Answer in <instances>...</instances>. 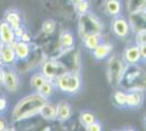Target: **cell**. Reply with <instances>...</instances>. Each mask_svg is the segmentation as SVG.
<instances>
[{
	"label": "cell",
	"instance_id": "cell-22",
	"mask_svg": "<svg viewBox=\"0 0 146 131\" xmlns=\"http://www.w3.org/2000/svg\"><path fill=\"white\" fill-rule=\"evenodd\" d=\"M6 22L10 25L12 29H17L21 26V18L17 12H9L6 17Z\"/></svg>",
	"mask_w": 146,
	"mask_h": 131
},
{
	"label": "cell",
	"instance_id": "cell-27",
	"mask_svg": "<svg viewBox=\"0 0 146 131\" xmlns=\"http://www.w3.org/2000/svg\"><path fill=\"white\" fill-rule=\"evenodd\" d=\"M56 29V23L54 20H46L43 24V32L46 34H51L54 33Z\"/></svg>",
	"mask_w": 146,
	"mask_h": 131
},
{
	"label": "cell",
	"instance_id": "cell-30",
	"mask_svg": "<svg viewBox=\"0 0 146 131\" xmlns=\"http://www.w3.org/2000/svg\"><path fill=\"white\" fill-rule=\"evenodd\" d=\"M86 128H87V131H102V126L96 121L91 124L90 126H87Z\"/></svg>",
	"mask_w": 146,
	"mask_h": 131
},
{
	"label": "cell",
	"instance_id": "cell-36",
	"mask_svg": "<svg viewBox=\"0 0 146 131\" xmlns=\"http://www.w3.org/2000/svg\"><path fill=\"white\" fill-rule=\"evenodd\" d=\"M2 79H3V71L0 70V84L2 83Z\"/></svg>",
	"mask_w": 146,
	"mask_h": 131
},
{
	"label": "cell",
	"instance_id": "cell-17",
	"mask_svg": "<svg viewBox=\"0 0 146 131\" xmlns=\"http://www.w3.org/2000/svg\"><path fill=\"white\" fill-rule=\"evenodd\" d=\"M106 11L110 15H118L121 11V1L120 0H107L105 2Z\"/></svg>",
	"mask_w": 146,
	"mask_h": 131
},
{
	"label": "cell",
	"instance_id": "cell-39",
	"mask_svg": "<svg viewBox=\"0 0 146 131\" xmlns=\"http://www.w3.org/2000/svg\"><path fill=\"white\" fill-rule=\"evenodd\" d=\"M2 65H3V63H2V61H1V58H0V68L2 67Z\"/></svg>",
	"mask_w": 146,
	"mask_h": 131
},
{
	"label": "cell",
	"instance_id": "cell-14",
	"mask_svg": "<svg viewBox=\"0 0 146 131\" xmlns=\"http://www.w3.org/2000/svg\"><path fill=\"white\" fill-rule=\"evenodd\" d=\"M11 46L14 49L15 56L20 58V59H25L30 55V46H29L27 43H24V42L20 41V42H14Z\"/></svg>",
	"mask_w": 146,
	"mask_h": 131
},
{
	"label": "cell",
	"instance_id": "cell-26",
	"mask_svg": "<svg viewBox=\"0 0 146 131\" xmlns=\"http://www.w3.org/2000/svg\"><path fill=\"white\" fill-rule=\"evenodd\" d=\"M125 96L127 94L121 91H117L116 93L113 94V100H115V104L118 106H124L125 105Z\"/></svg>",
	"mask_w": 146,
	"mask_h": 131
},
{
	"label": "cell",
	"instance_id": "cell-10",
	"mask_svg": "<svg viewBox=\"0 0 146 131\" xmlns=\"http://www.w3.org/2000/svg\"><path fill=\"white\" fill-rule=\"evenodd\" d=\"M123 58L125 60V63L129 65H135L140 61L141 59V54H140V48L139 46H131L128 47L123 53Z\"/></svg>",
	"mask_w": 146,
	"mask_h": 131
},
{
	"label": "cell",
	"instance_id": "cell-38",
	"mask_svg": "<svg viewBox=\"0 0 146 131\" xmlns=\"http://www.w3.org/2000/svg\"><path fill=\"white\" fill-rule=\"evenodd\" d=\"M2 47H3V45L0 43V54H1V49H2Z\"/></svg>",
	"mask_w": 146,
	"mask_h": 131
},
{
	"label": "cell",
	"instance_id": "cell-25",
	"mask_svg": "<svg viewBox=\"0 0 146 131\" xmlns=\"http://www.w3.org/2000/svg\"><path fill=\"white\" fill-rule=\"evenodd\" d=\"M81 121H82V124H84V125L87 127V126H90L91 124L93 122H95L96 121V118H95V116L90 112H84L81 114Z\"/></svg>",
	"mask_w": 146,
	"mask_h": 131
},
{
	"label": "cell",
	"instance_id": "cell-20",
	"mask_svg": "<svg viewBox=\"0 0 146 131\" xmlns=\"http://www.w3.org/2000/svg\"><path fill=\"white\" fill-rule=\"evenodd\" d=\"M60 41H61V46L63 47V49L66 50L72 49L73 46H74V38H73L72 33H70V32L62 33Z\"/></svg>",
	"mask_w": 146,
	"mask_h": 131
},
{
	"label": "cell",
	"instance_id": "cell-41",
	"mask_svg": "<svg viewBox=\"0 0 146 131\" xmlns=\"http://www.w3.org/2000/svg\"><path fill=\"white\" fill-rule=\"evenodd\" d=\"M3 131H13V130H8V129H6V130H3Z\"/></svg>",
	"mask_w": 146,
	"mask_h": 131
},
{
	"label": "cell",
	"instance_id": "cell-15",
	"mask_svg": "<svg viewBox=\"0 0 146 131\" xmlns=\"http://www.w3.org/2000/svg\"><path fill=\"white\" fill-rule=\"evenodd\" d=\"M143 100V95L141 91H130L125 96V105L129 107H137Z\"/></svg>",
	"mask_w": 146,
	"mask_h": 131
},
{
	"label": "cell",
	"instance_id": "cell-32",
	"mask_svg": "<svg viewBox=\"0 0 146 131\" xmlns=\"http://www.w3.org/2000/svg\"><path fill=\"white\" fill-rule=\"evenodd\" d=\"M139 48H140L141 58H144V59H145V57H146V53H145L146 46H145V44H143V45H140V46H139Z\"/></svg>",
	"mask_w": 146,
	"mask_h": 131
},
{
	"label": "cell",
	"instance_id": "cell-19",
	"mask_svg": "<svg viewBox=\"0 0 146 131\" xmlns=\"http://www.w3.org/2000/svg\"><path fill=\"white\" fill-rule=\"evenodd\" d=\"M40 115L47 120H52L56 118V106L51 103H46L42 109H40Z\"/></svg>",
	"mask_w": 146,
	"mask_h": 131
},
{
	"label": "cell",
	"instance_id": "cell-13",
	"mask_svg": "<svg viewBox=\"0 0 146 131\" xmlns=\"http://www.w3.org/2000/svg\"><path fill=\"white\" fill-rule=\"evenodd\" d=\"M131 24L137 32L145 30V11L142 10L140 12L131 14Z\"/></svg>",
	"mask_w": 146,
	"mask_h": 131
},
{
	"label": "cell",
	"instance_id": "cell-34",
	"mask_svg": "<svg viewBox=\"0 0 146 131\" xmlns=\"http://www.w3.org/2000/svg\"><path fill=\"white\" fill-rule=\"evenodd\" d=\"M20 38H22V39H21V42H24V43H27V42L30 41V36H29V34H27V33H24V34H23Z\"/></svg>",
	"mask_w": 146,
	"mask_h": 131
},
{
	"label": "cell",
	"instance_id": "cell-28",
	"mask_svg": "<svg viewBox=\"0 0 146 131\" xmlns=\"http://www.w3.org/2000/svg\"><path fill=\"white\" fill-rule=\"evenodd\" d=\"M88 8H90V5H88V2L86 0H83L81 2L75 3V9H76L78 13H80L81 15L88 12Z\"/></svg>",
	"mask_w": 146,
	"mask_h": 131
},
{
	"label": "cell",
	"instance_id": "cell-4",
	"mask_svg": "<svg viewBox=\"0 0 146 131\" xmlns=\"http://www.w3.org/2000/svg\"><path fill=\"white\" fill-rule=\"evenodd\" d=\"M57 84L61 91L67 93H76L81 88V78L76 72H66L57 79Z\"/></svg>",
	"mask_w": 146,
	"mask_h": 131
},
{
	"label": "cell",
	"instance_id": "cell-2",
	"mask_svg": "<svg viewBox=\"0 0 146 131\" xmlns=\"http://www.w3.org/2000/svg\"><path fill=\"white\" fill-rule=\"evenodd\" d=\"M122 79L127 83L124 86L128 87V90L130 91H141L143 88V80H144L143 72L134 65H130L124 69Z\"/></svg>",
	"mask_w": 146,
	"mask_h": 131
},
{
	"label": "cell",
	"instance_id": "cell-1",
	"mask_svg": "<svg viewBox=\"0 0 146 131\" xmlns=\"http://www.w3.org/2000/svg\"><path fill=\"white\" fill-rule=\"evenodd\" d=\"M47 103L45 97L39 94H32L20 100L12 112V118L14 120L30 118L40 112L42 107Z\"/></svg>",
	"mask_w": 146,
	"mask_h": 131
},
{
	"label": "cell",
	"instance_id": "cell-11",
	"mask_svg": "<svg viewBox=\"0 0 146 131\" xmlns=\"http://www.w3.org/2000/svg\"><path fill=\"white\" fill-rule=\"evenodd\" d=\"M72 116V107L67 102H59L56 106V118L59 120H68Z\"/></svg>",
	"mask_w": 146,
	"mask_h": 131
},
{
	"label": "cell",
	"instance_id": "cell-21",
	"mask_svg": "<svg viewBox=\"0 0 146 131\" xmlns=\"http://www.w3.org/2000/svg\"><path fill=\"white\" fill-rule=\"evenodd\" d=\"M84 44L88 49L94 50L98 45L100 44V37L97 34H93V35H87L84 37Z\"/></svg>",
	"mask_w": 146,
	"mask_h": 131
},
{
	"label": "cell",
	"instance_id": "cell-23",
	"mask_svg": "<svg viewBox=\"0 0 146 131\" xmlns=\"http://www.w3.org/2000/svg\"><path fill=\"white\" fill-rule=\"evenodd\" d=\"M37 91H38V94H39V95H42L43 97L47 98V97H49V96L52 94V92H54V85H52L51 81L46 80V82H45Z\"/></svg>",
	"mask_w": 146,
	"mask_h": 131
},
{
	"label": "cell",
	"instance_id": "cell-33",
	"mask_svg": "<svg viewBox=\"0 0 146 131\" xmlns=\"http://www.w3.org/2000/svg\"><path fill=\"white\" fill-rule=\"evenodd\" d=\"M7 107V100L0 97V112H2L5 108Z\"/></svg>",
	"mask_w": 146,
	"mask_h": 131
},
{
	"label": "cell",
	"instance_id": "cell-18",
	"mask_svg": "<svg viewBox=\"0 0 146 131\" xmlns=\"http://www.w3.org/2000/svg\"><path fill=\"white\" fill-rule=\"evenodd\" d=\"M128 11L130 14L140 12L145 9V0H128Z\"/></svg>",
	"mask_w": 146,
	"mask_h": 131
},
{
	"label": "cell",
	"instance_id": "cell-5",
	"mask_svg": "<svg viewBox=\"0 0 146 131\" xmlns=\"http://www.w3.org/2000/svg\"><path fill=\"white\" fill-rule=\"evenodd\" d=\"M124 69L125 67L121 59L117 57H112L110 59L108 63V69H107V78H108V82L112 86H116L120 83Z\"/></svg>",
	"mask_w": 146,
	"mask_h": 131
},
{
	"label": "cell",
	"instance_id": "cell-12",
	"mask_svg": "<svg viewBox=\"0 0 146 131\" xmlns=\"http://www.w3.org/2000/svg\"><path fill=\"white\" fill-rule=\"evenodd\" d=\"M0 58H1V61L2 63H6V65H11L15 61L17 56H15V53L14 49L11 45H5L1 49V54H0Z\"/></svg>",
	"mask_w": 146,
	"mask_h": 131
},
{
	"label": "cell",
	"instance_id": "cell-40",
	"mask_svg": "<svg viewBox=\"0 0 146 131\" xmlns=\"http://www.w3.org/2000/svg\"><path fill=\"white\" fill-rule=\"evenodd\" d=\"M125 131H134L133 129H128V130H125Z\"/></svg>",
	"mask_w": 146,
	"mask_h": 131
},
{
	"label": "cell",
	"instance_id": "cell-35",
	"mask_svg": "<svg viewBox=\"0 0 146 131\" xmlns=\"http://www.w3.org/2000/svg\"><path fill=\"white\" fill-rule=\"evenodd\" d=\"M6 130V122L2 118H0V131Z\"/></svg>",
	"mask_w": 146,
	"mask_h": 131
},
{
	"label": "cell",
	"instance_id": "cell-3",
	"mask_svg": "<svg viewBox=\"0 0 146 131\" xmlns=\"http://www.w3.org/2000/svg\"><path fill=\"white\" fill-rule=\"evenodd\" d=\"M80 35L84 38L87 35H93L102 32V23L100 21L93 15L92 13H85L82 14L80 18Z\"/></svg>",
	"mask_w": 146,
	"mask_h": 131
},
{
	"label": "cell",
	"instance_id": "cell-9",
	"mask_svg": "<svg viewBox=\"0 0 146 131\" xmlns=\"http://www.w3.org/2000/svg\"><path fill=\"white\" fill-rule=\"evenodd\" d=\"M112 31L119 37H125L129 34V23L123 18H117L112 22Z\"/></svg>",
	"mask_w": 146,
	"mask_h": 131
},
{
	"label": "cell",
	"instance_id": "cell-29",
	"mask_svg": "<svg viewBox=\"0 0 146 131\" xmlns=\"http://www.w3.org/2000/svg\"><path fill=\"white\" fill-rule=\"evenodd\" d=\"M145 36H146L145 30L137 32V36H136V37H137V44H139V46H140V45H143V44H145Z\"/></svg>",
	"mask_w": 146,
	"mask_h": 131
},
{
	"label": "cell",
	"instance_id": "cell-7",
	"mask_svg": "<svg viewBox=\"0 0 146 131\" xmlns=\"http://www.w3.org/2000/svg\"><path fill=\"white\" fill-rule=\"evenodd\" d=\"M3 85L9 90V91H17L20 86V80L15 71L13 70H6L3 71V79H2Z\"/></svg>",
	"mask_w": 146,
	"mask_h": 131
},
{
	"label": "cell",
	"instance_id": "cell-37",
	"mask_svg": "<svg viewBox=\"0 0 146 131\" xmlns=\"http://www.w3.org/2000/svg\"><path fill=\"white\" fill-rule=\"evenodd\" d=\"M74 3H78V2H81V1H83V0H72Z\"/></svg>",
	"mask_w": 146,
	"mask_h": 131
},
{
	"label": "cell",
	"instance_id": "cell-6",
	"mask_svg": "<svg viewBox=\"0 0 146 131\" xmlns=\"http://www.w3.org/2000/svg\"><path fill=\"white\" fill-rule=\"evenodd\" d=\"M66 72H67L66 66L57 60H48L43 66V75L48 81L57 80Z\"/></svg>",
	"mask_w": 146,
	"mask_h": 131
},
{
	"label": "cell",
	"instance_id": "cell-24",
	"mask_svg": "<svg viewBox=\"0 0 146 131\" xmlns=\"http://www.w3.org/2000/svg\"><path fill=\"white\" fill-rule=\"evenodd\" d=\"M31 82H32L33 87H35L36 90H38V88L46 82V78H45L43 74H40V73H37V74H34L32 76Z\"/></svg>",
	"mask_w": 146,
	"mask_h": 131
},
{
	"label": "cell",
	"instance_id": "cell-31",
	"mask_svg": "<svg viewBox=\"0 0 146 131\" xmlns=\"http://www.w3.org/2000/svg\"><path fill=\"white\" fill-rule=\"evenodd\" d=\"M13 33H14V36H15V37L20 38L23 34H24L25 32L22 26H19V27H17V29H13Z\"/></svg>",
	"mask_w": 146,
	"mask_h": 131
},
{
	"label": "cell",
	"instance_id": "cell-8",
	"mask_svg": "<svg viewBox=\"0 0 146 131\" xmlns=\"http://www.w3.org/2000/svg\"><path fill=\"white\" fill-rule=\"evenodd\" d=\"M15 42L13 29L7 22L0 23V43L2 45H12Z\"/></svg>",
	"mask_w": 146,
	"mask_h": 131
},
{
	"label": "cell",
	"instance_id": "cell-16",
	"mask_svg": "<svg viewBox=\"0 0 146 131\" xmlns=\"http://www.w3.org/2000/svg\"><path fill=\"white\" fill-rule=\"evenodd\" d=\"M112 50V46L109 44H99L97 47L94 49V56L96 59L103 60L106 57L109 55Z\"/></svg>",
	"mask_w": 146,
	"mask_h": 131
}]
</instances>
